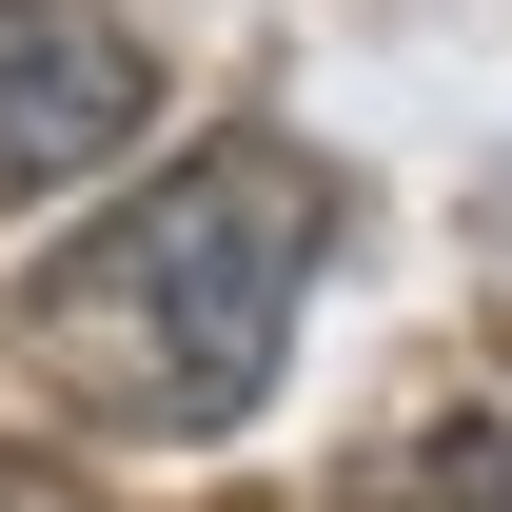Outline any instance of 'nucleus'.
Here are the masks:
<instances>
[{"label": "nucleus", "mask_w": 512, "mask_h": 512, "mask_svg": "<svg viewBox=\"0 0 512 512\" xmlns=\"http://www.w3.org/2000/svg\"><path fill=\"white\" fill-rule=\"evenodd\" d=\"M0 512H99L79 473H40V453H0Z\"/></svg>", "instance_id": "20e7f679"}, {"label": "nucleus", "mask_w": 512, "mask_h": 512, "mask_svg": "<svg viewBox=\"0 0 512 512\" xmlns=\"http://www.w3.org/2000/svg\"><path fill=\"white\" fill-rule=\"evenodd\" d=\"M316 256H335V178L237 119V138L158 158L99 237H60L20 276V355L79 414H119V434H237L276 394V335H296Z\"/></svg>", "instance_id": "f257e3e1"}, {"label": "nucleus", "mask_w": 512, "mask_h": 512, "mask_svg": "<svg viewBox=\"0 0 512 512\" xmlns=\"http://www.w3.org/2000/svg\"><path fill=\"white\" fill-rule=\"evenodd\" d=\"M355 512H512V414H434L355 473Z\"/></svg>", "instance_id": "7ed1b4c3"}, {"label": "nucleus", "mask_w": 512, "mask_h": 512, "mask_svg": "<svg viewBox=\"0 0 512 512\" xmlns=\"http://www.w3.org/2000/svg\"><path fill=\"white\" fill-rule=\"evenodd\" d=\"M138 119H158V40L119 0H0V217L138 158Z\"/></svg>", "instance_id": "f03ea898"}]
</instances>
